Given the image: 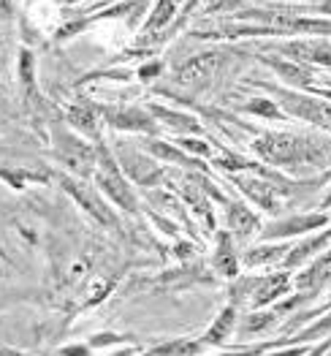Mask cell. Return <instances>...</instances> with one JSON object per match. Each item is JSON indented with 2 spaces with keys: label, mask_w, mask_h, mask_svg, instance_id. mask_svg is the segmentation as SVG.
Here are the masks:
<instances>
[{
  "label": "cell",
  "mask_w": 331,
  "mask_h": 356,
  "mask_svg": "<svg viewBox=\"0 0 331 356\" xmlns=\"http://www.w3.org/2000/svg\"><path fill=\"white\" fill-rule=\"evenodd\" d=\"M253 152L261 155L266 163L277 166H296V163L323 166L331 161V142L299 134H264L261 139L253 142Z\"/></svg>",
  "instance_id": "1"
},
{
  "label": "cell",
  "mask_w": 331,
  "mask_h": 356,
  "mask_svg": "<svg viewBox=\"0 0 331 356\" xmlns=\"http://www.w3.org/2000/svg\"><path fill=\"white\" fill-rule=\"evenodd\" d=\"M95 179H98V188L117 204V207L128 209V212H136V196L128 185L125 175L120 172V166L114 163V158L109 155V149L98 147V163H95Z\"/></svg>",
  "instance_id": "2"
},
{
  "label": "cell",
  "mask_w": 331,
  "mask_h": 356,
  "mask_svg": "<svg viewBox=\"0 0 331 356\" xmlns=\"http://www.w3.org/2000/svg\"><path fill=\"white\" fill-rule=\"evenodd\" d=\"M277 104H280L288 115L309 120L312 125H321V128H329L331 131V101L309 98V95L288 92V90H277Z\"/></svg>",
  "instance_id": "3"
},
{
  "label": "cell",
  "mask_w": 331,
  "mask_h": 356,
  "mask_svg": "<svg viewBox=\"0 0 331 356\" xmlns=\"http://www.w3.org/2000/svg\"><path fill=\"white\" fill-rule=\"evenodd\" d=\"M55 155L62 163H68L71 172L79 175V177H87L90 172H95V163H98V149L79 142L71 134H62L60 128L55 131Z\"/></svg>",
  "instance_id": "4"
},
{
  "label": "cell",
  "mask_w": 331,
  "mask_h": 356,
  "mask_svg": "<svg viewBox=\"0 0 331 356\" xmlns=\"http://www.w3.org/2000/svg\"><path fill=\"white\" fill-rule=\"evenodd\" d=\"M329 223V215L323 212H312V215H294V218H285V220H274L271 226L264 229V239H285V237H296V234H307V232H315L321 226Z\"/></svg>",
  "instance_id": "5"
},
{
  "label": "cell",
  "mask_w": 331,
  "mask_h": 356,
  "mask_svg": "<svg viewBox=\"0 0 331 356\" xmlns=\"http://www.w3.org/2000/svg\"><path fill=\"white\" fill-rule=\"evenodd\" d=\"M117 152H120L122 169H125V175H128L130 179H136L139 185H155V182H160L163 172H160V169L152 163L147 155L133 152V149L125 147V145H120V147H117Z\"/></svg>",
  "instance_id": "6"
},
{
  "label": "cell",
  "mask_w": 331,
  "mask_h": 356,
  "mask_svg": "<svg viewBox=\"0 0 331 356\" xmlns=\"http://www.w3.org/2000/svg\"><path fill=\"white\" fill-rule=\"evenodd\" d=\"M220 63H223V55H220V52H204V55H198V58H190L187 63H182L180 68H177L174 82H180V85H196V82L212 76V74L220 68Z\"/></svg>",
  "instance_id": "7"
},
{
  "label": "cell",
  "mask_w": 331,
  "mask_h": 356,
  "mask_svg": "<svg viewBox=\"0 0 331 356\" xmlns=\"http://www.w3.org/2000/svg\"><path fill=\"white\" fill-rule=\"evenodd\" d=\"M103 118L109 120V125H114L120 131H139V134H155V122H158L152 115H147L144 109H136V106L106 109Z\"/></svg>",
  "instance_id": "8"
},
{
  "label": "cell",
  "mask_w": 331,
  "mask_h": 356,
  "mask_svg": "<svg viewBox=\"0 0 331 356\" xmlns=\"http://www.w3.org/2000/svg\"><path fill=\"white\" fill-rule=\"evenodd\" d=\"M288 289H291V275L288 272H271V275L258 280V286L253 291V299H250V307L258 310L264 305H271L277 297L288 294Z\"/></svg>",
  "instance_id": "9"
},
{
  "label": "cell",
  "mask_w": 331,
  "mask_h": 356,
  "mask_svg": "<svg viewBox=\"0 0 331 356\" xmlns=\"http://www.w3.org/2000/svg\"><path fill=\"white\" fill-rule=\"evenodd\" d=\"M65 191L82 204V207L90 212L95 220H101L103 226H112L114 220H112V212H109V207L98 199V193L95 191H90L85 182H76V179H65Z\"/></svg>",
  "instance_id": "10"
},
{
  "label": "cell",
  "mask_w": 331,
  "mask_h": 356,
  "mask_svg": "<svg viewBox=\"0 0 331 356\" xmlns=\"http://www.w3.org/2000/svg\"><path fill=\"white\" fill-rule=\"evenodd\" d=\"M234 185L239 188L247 199H253L258 207H264L266 212H277L280 209V204H277V191H274V185L266 182V179L234 177Z\"/></svg>",
  "instance_id": "11"
},
{
  "label": "cell",
  "mask_w": 331,
  "mask_h": 356,
  "mask_svg": "<svg viewBox=\"0 0 331 356\" xmlns=\"http://www.w3.org/2000/svg\"><path fill=\"white\" fill-rule=\"evenodd\" d=\"M280 49H282L288 58L331 65V44H326V41H288V44L280 47Z\"/></svg>",
  "instance_id": "12"
},
{
  "label": "cell",
  "mask_w": 331,
  "mask_h": 356,
  "mask_svg": "<svg viewBox=\"0 0 331 356\" xmlns=\"http://www.w3.org/2000/svg\"><path fill=\"white\" fill-rule=\"evenodd\" d=\"M234 327H237V307L228 305V307L212 321V327L207 329V334L201 337V346H204V348H210V346H223V340L234 332Z\"/></svg>",
  "instance_id": "13"
},
{
  "label": "cell",
  "mask_w": 331,
  "mask_h": 356,
  "mask_svg": "<svg viewBox=\"0 0 331 356\" xmlns=\"http://www.w3.org/2000/svg\"><path fill=\"white\" fill-rule=\"evenodd\" d=\"M226 220H228V229L239 237H250L255 229H258V218L237 202H226Z\"/></svg>",
  "instance_id": "14"
},
{
  "label": "cell",
  "mask_w": 331,
  "mask_h": 356,
  "mask_svg": "<svg viewBox=\"0 0 331 356\" xmlns=\"http://www.w3.org/2000/svg\"><path fill=\"white\" fill-rule=\"evenodd\" d=\"M331 242V229L329 232H323L321 237H312L307 239V242H301V245H296L291 253H285V259H282V267H299L301 261H307L309 256H315V253H321L326 245Z\"/></svg>",
  "instance_id": "15"
},
{
  "label": "cell",
  "mask_w": 331,
  "mask_h": 356,
  "mask_svg": "<svg viewBox=\"0 0 331 356\" xmlns=\"http://www.w3.org/2000/svg\"><path fill=\"white\" fill-rule=\"evenodd\" d=\"M207 351L201 340H169L163 346H155L147 356H201Z\"/></svg>",
  "instance_id": "16"
},
{
  "label": "cell",
  "mask_w": 331,
  "mask_h": 356,
  "mask_svg": "<svg viewBox=\"0 0 331 356\" xmlns=\"http://www.w3.org/2000/svg\"><path fill=\"white\" fill-rule=\"evenodd\" d=\"M269 65L288 82V85H294V88H307V85H312V71H307V68H301V65H294V63H288V60H277V58H271Z\"/></svg>",
  "instance_id": "17"
},
{
  "label": "cell",
  "mask_w": 331,
  "mask_h": 356,
  "mask_svg": "<svg viewBox=\"0 0 331 356\" xmlns=\"http://www.w3.org/2000/svg\"><path fill=\"white\" fill-rule=\"evenodd\" d=\"M288 248L285 245H255L253 250L244 253V264L247 267H264V264H274L280 259H285Z\"/></svg>",
  "instance_id": "18"
},
{
  "label": "cell",
  "mask_w": 331,
  "mask_h": 356,
  "mask_svg": "<svg viewBox=\"0 0 331 356\" xmlns=\"http://www.w3.org/2000/svg\"><path fill=\"white\" fill-rule=\"evenodd\" d=\"M217 242H220V245H217V253H214V267L220 269L223 275L234 277L237 269H239V259H237V253H234V245H231L228 234H220Z\"/></svg>",
  "instance_id": "19"
},
{
  "label": "cell",
  "mask_w": 331,
  "mask_h": 356,
  "mask_svg": "<svg viewBox=\"0 0 331 356\" xmlns=\"http://www.w3.org/2000/svg\"><path fill=\"white\" fill-rule=\"evenodd\" d=\"M277 321V313L271 310V313H264V310H247L244 313V318L239 321V334H261V332H266Z\"/></svg>",
  "instance_id": "20"
},
{
  "label": "cell",
  "mask_w": 331,
  "mask_h": 356,
  "mask_svg": "<svg viewBox=\"0 0 331 356\" xmlns=\"http://www.w3.org/2000/svg\"><path fill=\"white\" fill-rule=\"evenodd\" d=\"M98 118L101 115H95V109H87V106H71L68 109V122L87 136H98Z\"/></svg>",
  "instance_id": "21"
},
{
  "label": "cell",
  "mask_w": 331,
  "mask_h": 356,
  "mask_svg": "<svg viewBox=\"0 0 331 356\" xmlns=\"http://www.w3.org/2000/svg\"><path fill=\"white\" fill-rule=\"evenodd\" d=\"M152 118L163 120L169 128L174 131H198V122L187 115H180V112H171V109H163V106H152Z\"/></svg>",
  "instance_id": "22"
},
{
  "label": "cell",
  "mask_w": 331,
  "mask_h": 356,
  "mask_svg": "<svg viewBox=\"0 0 331 356\" xmlns=\"http://www.w3.org/2000/svg\"><path fill=\"white\" fill-rule=\"evenodd\" d=\"M177 3L180 0H158V6H155V11L150 14V19H147V25L144 28L155 33V30H160L171 17H174V11H177Z\"/></svg>",
  "instance_id": "23"
},
{
  "label": "cell",
  "mask_w": 331,
  "mask_h": 356,
  "mask_svg": "<svg viewBox=\"0 0 331 356\" xmlns=\"http://www.w3.org/2000/svg\"><path fill=\"white\" fill-rule=\"evenodd\" d=\"M144 147L150 149L155 158H163V161H171V163H190L185 152H180L177 147H171V145H166V142H155V139H147V142H144Z\"/></svg>",
  "instance_id": "24"
},
{
  "label": "cell",
  "mask_w": 331,
  "mask_h": 356,
  "mask_svg": "<svg viewBox=\"0 0 331 356\" xmlns=\"http://www.w3.org/2000/svg\"><path fill=\"white\" fill-rule=\"evenodd\" d=\"M285 346H291L288 343V334L285 337H280V340H274V343H258V346H247V348H234V351H226V354H207V356H261L271 351V348H285Z\"/></svg>",
  "instance_id": "25"
},
{
  "label": "cell",
  "mask_w": 331,
  "mask_h": 356,
  "mask_svg": "<svg viewBox=\"0 0 331 356\" xmlns=\"http://www.w3.org/2000/svg\"><path fill=\"white\" fill-rule=\"evenodd\" d=\"M244 109H247L250 115H258V118H271V120L282 118V115H280V106L271 104V101H266V98H253Z\"/></svg>",
  "instance_id": "26"
},
{
  "label": "cell",
  "mask_w": 331,
  "mask_h": 356,
  "mask_svg": "<svg viewBox=\"0 0 331 356\" xmlns=\"http://www.w3.org/2000/svg\"><path fill=\"white\" fill-rule=\"evenodd\" d=\"M128 337L122 334H114V332H103V334H92L90 337V348H109V346H117V343H125Z\"/></svg>",
  "instance_id": "27"
},
{
  "label": "cell",
  "mask_w": 331,
  "mask_h": 356,
  "mask_svg": "<svg viewBox=\"0 0 331 356\" xmlns=\"http://www.w3.org/2000/svg\"><path fill=\"white\" fill-rule=\"evenodd\" d=\"M304 294H299V297H291V299H285V302H280V305H274V313L277 316H282V313H288V310H294V307H299L301 302H304Z\"/></svg>",
  "instance_id": "28"
},
{
  "label": "cell",
  "mask_w": 331,
  "mask_h": 356,
  "mask_svg": "<svg viewBox=\"0 0 331 356\" xmlns=\"http://www.w3.org/2000/svg\"><path fill=\"white\" fill-rule=\"evenodd\" d=\"M90 346H65L58 351V356H90Z\"/></svg>",
  "instance_id": "29"
},
{
  "label": "cell",
  "mask_w": 331,
  "mask_h": 356,
  "mask_svg": "<svg viewBox=\"0 0 331 356\" xmlns=\"http://www.w3.org/2000/svg\"><path fill=\"white\" fill-rule=\"evenodd\" d=\"M182 147L196 152V155H210V147L204 142H196V139H182Z\"/></svg>",
  "instance_id": "30"
},
{
  "label": "cell",
  "mask_w": 331,
  "mask_h": 356,
  "mask_svg": "<svg viewBox=\"0 0 331 356\" xmlns=\"http://www.w3.org/2000/svg\"><path fill=\"white\" fill-rule=\"evenodd\" d=\"M309 351L307 346H285V348H280L277 354H269V356H304Z\"/></svg>",
  "instance_id": "31"
},
{
  "label": "cell",
  "mask_w": 331,
  "mask_h": 356,
  "mask_svg": "<svg viewBox=\"0 0 331 356\" xmlns=\"http://www.w3.org/2000/svg\"><path fill=\"white\" fill-rule=\"evenodd\" d=\"M106 356H147V351H142V348H120V351H112Z\"/></svg>",
  "instance_id": "32"
},
{
  "label": "cell",
  "mask_w": 331,
  "mask_h": 356,
  "mask_svg": "<svg viewBox=\"0 0 331 356\" xmlns=\"http://www.w3.org/2000/svg\"><path fill=\"white\" fill-rule=\"evenodd\" d=\"M155 74H160V63H152V65L142 68V76H155Z\"/></svg>",
  "instance_id": "33"
},
{
  "label": "cell",
  "mask_w": 331,
  "mask_h": 356,
  "mask_svg": "<svg viewBox=\"0 0 331 356\" xmlns=\"http://www.w3.org/2000/svg\"><path fill=\"white\" fill-rule=\"evenodd\" d=\"M0 17H3V19L11 17V0H0Z\"/></svg>",
  "instance_id": "34"
},
{
  "label": "cell",
  "mask_w": 331,
  "mask_h": 356,
  "mask_svg": "<svg viewBox=\"0 0 331 356\" xmlns=\"http://www.w3.org/2000/svg\"><path fill=\"white\" fill-rule=\"evenodd\" d=\"M321 11H326V14H331V0H323V3H321Z\"/></svg>",
  "instance_id": "35"
},
{
  "label": "cell",
  "mask_w": 331,
  "mask_h": 356,
  "mask_svg": "<svg viewBox=\"0 0 331 356\" xmlns=\"http://www.w3.org/2000/svg\"><path fill=\"white\" fill-rule=\"evenodd\" d=\"M329 204H331V193H329V196H326V202H323V207H329Z\"/></svg>",
  "instance_id": "36"
}]
</instances>
